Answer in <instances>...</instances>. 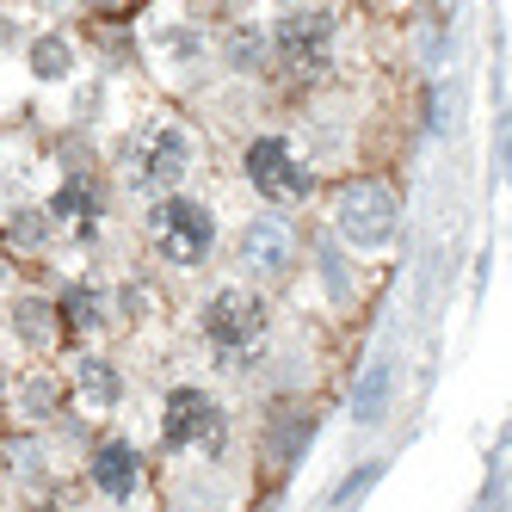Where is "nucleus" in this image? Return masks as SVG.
<instances>
[{"instance_id": "f257e3e1", "label": "nucleus", "mask_w": 512, "mask_h": 512, "mask_svg": "<svg viewBox=\"0 0 512 512\" xmlns=\"http://www.w3.org/2000/svg\"><path fill=\"white\" fill-rule=\"evenodd\" d=\"M149 241L167 266L179 272H192L210 260V247H216V223H210V210L198 198H155L149 210Z\"/></svg>"}, {"instance_id": "f03ea898", "label": "nucleus", "mask_w": 512, "mask_h": 512, "mask_svg": "<svg viewBox=\"0 0 512 512\" xmlns=\"http://www.w3.org/2000/svg\"><path fill=\"white\" fill-rule=\"evenodd\" d=\"M395 216H401V204H395V192L383 186V179H346L340 198H334V229H340V241H352L364 253L395 241Z\"/></svg>"}, {"instance_id": "7ed1b4c3", "label": "nucleus", "mask_w": 512, "mask_h": 512, "mask_svg": "<svg viewBox=\"0 0 512 512\" xmlns=\"http://www.w3.org/2000/svg\"><path fill=\"white\" fill-rule=\"evenodd\" d=\"M161 445L167 451H223V408L204 389H173L161 408Z\"/></svg>"}, {"instance_id": "20e7f679", "label": "nucleus", "mask_w": 512, "mask_h": 512, "mask_svg": "<svg viewBox=\"0 0 512 512\" xmlns=\"http://www.w3.org/2000/svg\"><path fill=\"white\" fill-rule=\"evenodd\" d=\"M241 173L253 179V192H266L272 204H297V198H309V167L290 155V142L284 136H253L247 142V155H241Z\"/></svg>"}, {"instance_id": "39448f33", "label": "nucleus", "mask_w": 512, "mask_h": 512, "mask_svg": "<svg viewBox=\"0 0 512 512\" xmlns=\"http://www.w3.org/2000/svg\"><path fill=\"white\" fill-rule=\"evenodd\" d=\"M272 50L284 68H297V75H321L327 56H334V19L321 7H290L272 31Z\"/></svg>"}, {"instance_id": "423d86ee", "label": "nucleus", "mask_w": 512, "mask_h": 512, "mask_svg": "<svg viewBox=\"0 0 512 512\" xmlns=\"http://www.w3.org/2000/svg\"><path fill=\"white\" fill-rule=\"evenodd\" d=\"M260 334H266V303L253 290H216L204 303V340L210 346L247 352V346H260Z\"/></svg>"}, {"instance_id": "0eeeda50", "label": "nucleus", "mask_w": 512, "mask_h": 512, "mask_svg": "<svg viewBox=\"0 0 512 512\" xmlns=\"http://www.w3.org/2000/svg\"><path fill=\"white\" fill-rule=\"evenodd\" d=\"M130 167H136V186H149V192L179 186V179L192 173V136L179 130V124H155V130H142Z\"/></svg>"}, {"instance_id": "6e6552de", "label": "nucleus", "mask_w": 512, "mask_h": 512, "mask_svg": "<svg viewBox=\"0 0 512 512\" xmlns=\"http://www.w3.org/2000/svg\"><path fill=\"white\" fill-rule=\"evenodd\" d=\"M241 266L253 278H284L297 266V229L284 223V216H247L241 229Z\"/></svg>"}, {"instance_id": "1a4fd4ad", "label": "nucleus", "mask_w": 512, "mask_h": 512, "mask_svg": "<svg viewBox=\"0 0 512 512\" xmlns=\"http://www.w3.org/2000/svg\"><path fill=\"white\" fill-rule=\"evenodd\" d=\"M87 475H93V488L105 500H136V488H142V451L124 445V438H105V445L93 451V463H87Z\"/></svg>"}, {"instance_id": "9d476101", "label": "nucleus", "mask_w": 512, "mask_h": 512, "mask_svg": "<svg viewBox=\"0 0 512 512\" xmlns=\"http://www.w3.org/2000/svg\"><path fill=\"white\" fill-rule=\"evenodd\" d=\"M7 321H13V334H19L31 352H56L62 334H68V321H62V309H56L50 297H19Z\"/></svg>"}, {"instance_id": "9b49d317", "label": "nucleus", "mask_w": 512, "mask_h": 512, "mask_svg": "<svg viewBox=\"0 0 512 512\" xmlns=\"http://www.w3.org/2000/svg\"><path fill=\"white\" fill-rule=\"evenodd\" d=\"M309 445H315V408H278V414H272V432H266V457H272V469L303 463Z\"/></svg>"}, {"instance_id": "f8f14e48", "label": "nucleus", "mask_w": 512, "mask_h": 512, "mask_svg": "<svg viewBox=\"0 0 512 512\" xmlns=\"http://www.w3.org/2000/svg\"><path fill=\"white\" fill-rule=\"evenodd\" d=\"M389 395H395V364L389 358H371L352 383V420L358 426H377L389 414Z\"/></svg>"}, {"instance_id": "ddd939ff", "label": "nucleus", "mask_w": 512, "mask_h": 512, "mask_svg": "<svg viewBox=\"0 0 512 512\" xmlns=\"http://www.w3.org/2000/svg\"><path fill=\"white\" fill-rule=\"evenodd\" d=\"M62 377L56 371H25L19 383H13V414H25L31 426H44V420H56L62 414Z\"/></svg>"}, {"instance_id": "4468645a", "label": "nucleus", "mask_w": 512, "mask_h": 512, "mask_svg": "<svg viewBox=\"0 0 512 512\" xmlns=\"http://www.w3.org/2000/svg\"><path fill=\"white\" fill-rule=\"evenodd\" d=\"M75 383H81V401H87L93 414H105V408H118V401H124L118 364H112V358H99V352H87V358L75 364Z\"/></svg>"}, {"instance_id": "2eb2a0df", "label": "nucleus", "mask_w": 512, "mask_h": 512, "mask_svg": "<svg viewBox=\"0 0 512 512\" xmlns=\"http://www.w3.org/2000/svg\"><path fill=\"white\" fill-rule=\"evenodd\" d=\"M87 216H99L93 179H68V186H56V198H50V223H87Z\"/></svg>"}, {"instance_id": "dca6fc26", "label": "nucleus", "mask_w": 512, "mask_h": 512, "mask_svg": "<svg viewBox=\"0 0 512 512\" xmlns=\"http://www.w3.org/2000/svg\"><path fill=\"white\" fill-rule=\"evenodd\" d=\"M31 75H38V81H68V75H75V44L56 38V31L38 38V44H31Z\"/></svg>"}, {"instance_id": "f3484780", "label": "nucleus", "mask_w": 512, "mask_h": 512, "mask_svg": "<svg viewBox=\"0 0 512 512\" xmlns=\"http://www.w3.org/2000/svg\"><path fill=\"white\" fill-rule=\"evenodd\" d=\"M229 68H235V75H260V68H266V38L253 25L229 31Z\"/></svg>"}, {"instance_id": "a211bd4d", "label": "nucleus", "mask_w": 512, "mask_h": 512, "mask_svg": "<svg viewBox=\"0 0 512 512\" xmlns=\"http://www.w3.org/2000/svg\"><path fill=\"white\" fill-rule=\"evenodd\" d=\"M0 463H7L19 482H38V475H44V445L19 432V438H7V445H0Z\"/></svg>"}, {"instance_id": "6ab92c4d", "label": "nucleus", "mask_w": 512, "mask_h": 512, "mask_svg": "<svg viewBox=\"0 0 512 512\" xmlns=\"http://www.w3.org/2000/svg\"><path fill=\"white\" fill-rule=\"evenodd\" d=\"M56 309L75 321V327H99V321H105V297H99V290H87V284L62 290V303H56Z\"/></svg>"}, {"instance_id": "aec40b11", "label": "nucleus", "mask_w": 512, "mask_h": 512, "mask_svg": "<svg viewBox=\"0 0 512 512\" xmlns=\"http://www.w3.org/2000/svg\"><path fill=\"white\" fill-rule=\"evenodd\" d=\"M377 482H383V463H364L358 475H346V482L334 488V506H340V512H352V506H358L364 494H371V488H377Z\"/></svg>"}, {"instance_id": "412c9836", "label": "nucleus", "mask_w": 512, "mask_h": 512, "mask_svg": "<svg viewBox=\"0 0 512 512\" xmlns=\"http://www.w3.org/2000/svg\"><path fill=\"white\" fill-rule=\"evenodd\" d=\"M321 278H327V290H334V297H352V278H346V260L334 247H321Z\"/></svg>"}, {"instance_id": "4be33fe9", "label": "nucleus", "mask_w": 512, "mask_h": 512, "mask_svg": "<svg viewBox=\"0 0 512 512\" xmlns=\"http://www.w3.org/2000/svg\"><path fill=\"white\" fill-rule=\"evenodd\" d=\"M161 50H173V56H204V38H198V31H161Z\"/></svg>"}, {"instance_id": "5701e85b", "label": "nucleus", "mask_w": 512, "mask_h": 512, "mask_svg": "<svg viewBox=\"0 0 512 512\" xmlns=\"http://www.w3.org/2000/svg\"><path fill=\"white\" fill-rule=\"evenodd\" d=\"M13 241H19V247H38V241H44V223H38V216L25 210L19 223H13Z\"/></svg>"}, {"instance_id": "b1692460", "label": "nucleus", "mask_w": 512, "mask_h": 512, "mask_svg": "<svg viewBox=\"0 0 512 512\" xmlns=\"http://www.w3.org/2000/svg\"><path fill=\"white\" fill-rule=\"evenodd\" d=\"M31 512H56V506H31Z\"/></svg>"}]
</instances>
